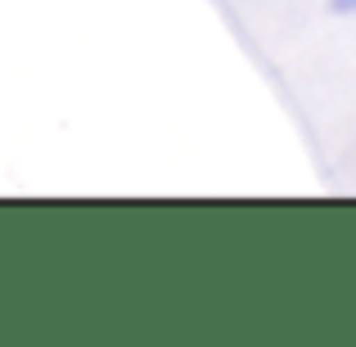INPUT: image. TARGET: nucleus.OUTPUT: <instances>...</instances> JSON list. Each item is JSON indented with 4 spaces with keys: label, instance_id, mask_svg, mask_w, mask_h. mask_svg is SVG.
Listing matches in <instances>:
<instances>
[{
    "label": "nucleus",
    "instance_id": "f257e3e1",
    "mask_svg": "<svg viewBox=\"0 0 356 347\" xmlns=\"http://www.w3.org/2000/svg\"><path fill=\"white\" fill-rule=\"evenodd\" d=\"M334 9H356V0H334Z\"/></svg>",
    "mask_w": 356,
    "mask_h": 347
}]
</instances>
